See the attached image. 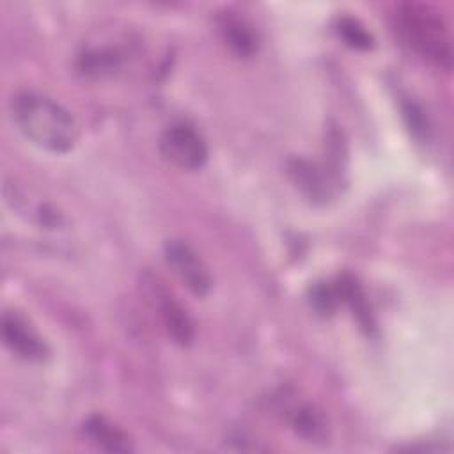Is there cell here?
I'll use <instances>...</instances> for the list:
<instances>
[{
  "instance_id": "obj_12",
  "label": "cell",
  "mask_w": 454,
  "mask_h": 454,
  "mask_svg": "<svg viewBox=\"0 0 454 454\" xmlns=\"http://www.w3.org/2000/svg\"><path fill=\"white\" fill-rule=\"evenodd\" d=\"M122 66V53L115 48H89L78 57V71L89 78H106Z\"/></svg>"
},
{
  "instance_id": "obj_5",
  "label": "cell",
  "mask_w": 454,
  "mask_h": 454,
  "mask_svg": "<svg viewBox=\"0 0 454 454\" xmlns=\"http://www.w3.org/2000/svg\"><path fill=\"white\" fill-rule=\"evenodd\" d=\"M163 257L172 273L192 294L204 298L211 291L213 275L204 259L190 243L177 238L167 239L163 247Z\"/></svg>"
},
{
  "instance_id": "obj_7",
  "label": "cell",
  "mask_w": 454,
  "mask_h": 454,
  "mask_svg": "<svg viewBox=\"0 0 454 454\" xmlns=\"http://www.w3.org/2000/svg\"><path fill=\"white\" fill-rule=\"evenodd\" d=\"M289 174L303 195L312 202H326L332 195L333 183L339 179V176L326 167H319L303 158H293L289 161Z\"/></svg>"
},
{
  "instance_id": "obj_14",
  "label": "cell",
  "mask_w": 454,
  "mask_h": 454,
  "mask_svg": "<svg viewBox=\"0 0 454 454\" xmlns=\"http://www.w3.org/2000/svg\"><path fill=\"white\" fill-rule=\"evenodd\" d=\"M309 301L321 316H332L340 305L335 282H316L309 289Z\"/></svg>"
},
{
  "instance_id": "obj_11",
  "label": "cell",
  "mask_w": 454,
  "mask_h": 454,
  "mask_svg": "<svg viewBox=\"0 0 454 454\" xmlns=\"http://www.w3.org/2000/svg\"><path fill=\"white\" fill-rule=\"evenodd\" d=\"M289 424L294 433L307 442H325L328 436L326 417L312 403H300L291 406Z\"/></svg>"
},
{
  "instance_id": "obj_6",
  "label": "cell",
  "mask_w": 454,
  "mask_h": 454,
  "mask_svg": "<svg viewBox=\"0 0 454 454\" xmlns=\"http://www.w3.org/2000/svg\"><path fill=\"white\" fill-rule=\"evenodd\" d=\"M2 339L11 353L25 362H44L50 346L18 310H5L2 316Z\"/></svg>"
},
{
  "instance_id": "obj_13",
  "label": "cell",
  "mask_w": 454,
  "mask_h": 454,
  "mask_svg": "<svg viewBox=\"0 0 454 454\" xmlns=\"http://www.w3.org/2000/svg\"><path fill=\"white\" fill-rule=\"evenodd\" d=\"M335 34L346 46L358 51H369L376 43L371 30L353 16H339L335 21Z\"/></svg>"
},
{
  "instance_id": "obj_10",
  "label": "cell",
  "mask_w": 454,
  "mask_h": 454,
  "mask_svg": "<svg viewBox=\"0 0 454 454\" xmlns=\"http://www.w3.org/2000/svg\"><path fill=\"white\" fill-rule=\"evenodd\" d=\"M335 287H337L339 301L346 303L349 307V310L353 312V317L358 323V328L365 335H374V332H376L374 312L369 305V300L364 293V287L356 282V278L348 275V273H342V275L337 277Z\"/></svg>"
},
{
  "instance_id": "obj_8",
  "label": "cell",
  "mask_w": 454,
  "mask_h": 454,
  "mask_svg": "<svg viewBox=\"0 0 454 454\" xmlns=\"http://www.w3.org/2000/svg\"><path fill=\"white\" fill-rule=\"evenodd\" d=\"M216 28H218L222 43L236 57L248 59L257 51L259 35H257L254 25L248 20H245L243 16L225 11L216 18Z\"/></svg>"
},
{
  "instance_id": "obj_3",
  "label": "cell",
  "mask_w": 454,
  "mask_h": 454,
  "mask_svg": "<svg viewBox=\"0 0 454 454\" xmlns=\"http://www.w3.org/2000/svg\"><path fill=\"white\" fill-rule=\"evenodd\" d=\"M140 291L151 309L158 314L167 335L181 348L193 344L195 340V321L188 309L177 300V296L167 287L163 278L145 271L140 277Z\"/></svg>"
},
{
  "instance_id": "obj_1",
  "label": "cell",
  "mask_w": 454,
  "mask_h": 454,
  "mask_svg": "<svg viewBox=\"0 0 454 454\" xmlns=\"http://www.w3.org/2000/svg\"><path fill=\"white\" fill-rule=\"evenodd\" d=\"M11 117L18 131L39 149L53 154L69 153L78 140V124L59 101L32 90L11 101Z\"/></svg>"
},
{
  "instance_id": "obj_9",
  "label": "cell",
  "mask_w": 454,
  "mask_h": 454,
  "mask_svg": "<svg viewBox=\"0 0 454 454\" xmlns=\"http://www.w3.org/2000/svg\"><path fill=\"white\" fill-rule=\"evenodd\" d=\"M82 438L87 440L99 450L105 452H131L133 445L124 429H121L115 422L106 419L105 415L92 413L89 415L82 426Z\"/></svg>"
},
{
  "instance_id": "obj_4",
  "label": "cell",
  "mask_w": 454,
  "mask_h": 454,
  "mask_svg": "<svg viewBox=\"0 0 454 454\" xmlns=\"http://www.w3.org/2000/svg\"><path fill=\"white\" fill-rule=\"evenodd\" d=\"M160 154L179 170H199L206 165L209 149L202 133L186 121L167 126L158 142Z\"/></svg>"
},
{
  "instance_id": "obj_15",
  "label": "cell",
  "mask_w": 454,
  "mask_h": 454,
  "mask_svg": "<svg viewBox=\"0 0 454 454\" xmlns=\"http://www.w3.org/2000/svg\"><path fill=\"white\" fill-rule=\"evenodd\" d=\"M401 115H403V121H404V124L410 129L413 138L426 140L429 137V129H431L429 121H427V115H426L424 108L419 103H415L410 98H403Z\"/></svg>"
},
{
  "instance_id": "obj_2",
  "label": "cell",
  "mask_w": 454,
  "mask_h": 454,
  "mask_svg": "<svg viewBox=\"0 0 454 454\" xmlns=\"http://www.w3.org/2000/svg\"><path fill=\"white\" fill-rule=\"evenodd\" d=\"M395 25L406 44L424 60L450 69L452 48L447 25L440 12L427 4L410 2L399 5Z\"/></svg>"
}]
</instances>
